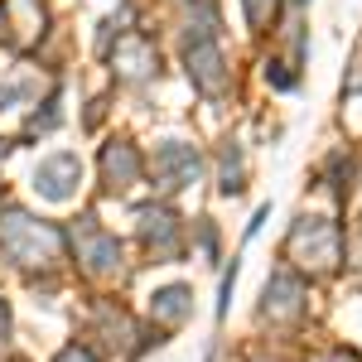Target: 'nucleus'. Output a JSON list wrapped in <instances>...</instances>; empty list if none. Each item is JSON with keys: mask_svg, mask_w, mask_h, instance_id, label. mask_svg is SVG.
<instances>
[{"mask_svg": "<svg viewBox=\"0 0 362 362\" xmlns=\"http://www.w3.org/2000/svg\"><path fill=\"white\" fill-rule=\"evenodd\" d=\"M0 251L15 266H54L58 251H63V232L49 227V223H34L20 208H10L0 218Z\"/></svg>", "mask_w": 362, "mask_h": 362, "instance_id": "1", "label": "nucleus"}, {"mask_svg": "<svg viewBox=\"0 0 362 362\" xmlns=\"http://www.w3.org/2000/svg\"><path fill=\"white\" fill-rule=\"evenodd\" d=\"M290 256L305 271H334L338 266V227L329 218H300L290 232Z\"/></svg>", "mask_w": 362, "mask_h": 362, "instance_id": "2", "label": "nucleus"}, {"mask_svg": "<svg viewBox=\"0 0 362 362\" xmlns=\"http://www.w3.org/2000/svg\"><path fill=\"white\" fill-rule=\"evenodd\" d=\"M184 58H189V78H194V87H198V92L218 97V92L227 87L223 54H218V44H213V34H208V29L189 34V49H184Z\"/></svg>", "mask_w": 362, "mask_h": 362, "instance_id": "3", "label": "nucleus"}, {"mask_svg": "<svg viewBox=\"0 0 362 362\" xmlns=\"http://www.w3.org/2000/svg\"><path fill=\"white\" fill-rule=\"evenodd\" d=\"M78 261L92 276H112V271H121V247L92 218H83V227H78Z\"/></svg>", "mask_w": 362, "mask_h": 362, "instance_id": "4", "label": "nucleus"}, {"mask_svg": "<svg viewBox=\"0 0 362 362\" xmlns=\"http://www.w3.org/2000/svg\"><path fill=\"white\" fill-rule=\"evenodd\" d=\"M155 174H160L165 189H184V184H194V179H198V150H194V145H179V140L160 145V150H155Z\"/></svg>", "mask_w": 362, "mask_h": 362, "instance_id": "5", "label": "nucleus"}, {"mask_svg": "<svg viewBox=\"0 0 362 362\" xmlns=\"http://www.w3.org/2000/svg\"><path fill=\"white\" fill-rule=\"evenodd\" d=\"M78 179H83L78 155H54V160H44V165H39V174H34V189H39L44 198H54V203H63V198H73Z\"/></svg>", "mask_w": 362, "mask_h": 362, "instance_id": "6", "label": "nucleus"}, {"mask_svg": "<svg viewBox=\"0 0 362 362\" xmlns=\"http://www.w3.org/2000/svg\"><path fill=\"white\" fill-rule=\"evenodd\" d=\"M305 309V280L290 276V271H276V276L266 280V305L261 314L266 319H295Z\"/></svg>", "mask_w": 362, "mask_h": 362, "instance_id": "7", "label": "nucleus"}, {"mask_svg": "<svg viewBox=\"0 0 362 362\" xmlns=\"http://www.w3.org/2000/svg\"><path fill=\"white\" fill-rule=\"evenodd\" d=\"M116 68H121L126 78H150V73L160 68V54H155L150 39L126 34V39H116Z\"/></svg>", "mask_w": 362, "mask_h": 362, "instance_id": "8", "label": "nucleus"}, {"mask_svg": "<svg viewBox=\"0 0 362 362\" xmlns=\"http://www.w3.org/2000/svg\"><path fill=\"white\" fill-rule=\"evenodd\" d=\"M174 232H179V223H174L169 208H145V213H140V237H145V247L155 251V256H174V251H179Z\"/></svg>", "mask_w": 362, "mask_h": 362, "instance_id": "9", "label": "nucleus"}, {"mask_svg": "<svg viewBox=\"0 0 362 362\" xmlns=\"http://www.w3.org/2000/svg\"><path fill=\"white\" fill-rule=\"evenodd\" d=\"M102 174H107V184L112 189H131L140 179V155L131 145H107V155H102Z\"/></svg>", "mask_w": 362, "mask_h": 362, "instance_id": "10", "label": "nucleus"}, {"mask_svg": "<svg viewBox=\"0 0 362 362\" xmlns=\"http://www.w3.org/2000/svg\"><path fill=\"white\" fill-rule=\"evenodd\" d=\"M189 290L184 285H165L160 295H155V305H150V314H155V324H165V329H174V324H184L189 319Z\"/></svg>", "mask_w": 362, "mask_h": 362, "instance_id": "11", "label": "nucleus"}, {"mask_svg": "<svg viewBox=\"0 0 362 362\" xmlns=\"http://www.w3.org/2000/svg\"><path fill=\"white\" fill-rule=\"evenodd\" d=\"M223 189H227V194L242 189V160H237V150H227V155H223Z\"/></svg>", "mask_w": 362, "mask_h": 362, "instance_id": "12", "label": "nucleus"}, {"mask_svg": "<svg viewBox=\"0 0 362 362\" xmlns=\"http://www.w3.org/2000/svg\"><path fill=\"white\" fill-rule=\"evenodd\" d=\"M271 15H276V0H247V20H251L256 29L271 25Z\"/></svg>", "mask_w": 362, "mask_h": 362, "instance_id": "13", "label": "nucleus"}, {"mask_svg": "<svg viewBox=\"0 0 362 362\" xmlns=\"http://www.w3.org/2000/svg\"><path fill=\"white\" fill-rule=\"evenodd\" d=\"M58 362H97V358H92V348H78V343H73V348L58 353Z\"/></svg>", "mask_w": 362, "mask_h": 362, "instance_id": "14", "label": "nucleus"}, {"mask_svg": "<svg viewBox=\"0 0 362 362\" xmlns=\"http://www.w3.org/2000/svg\"><path fill=\"white\" fill-rule=\"evenodd\" d=\"M319 362H358V358H348V353H329V358H319Z\"/></svg>", "mask_w": 362, "mask_h": 362, "instance_id": "15", "label": "nucleus"}]
</instances>
